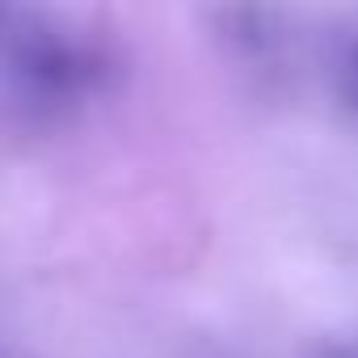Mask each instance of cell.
I'll return each mask as SVG.
<instances>
[{"mask_svg":"<svg viewBox=\"0 0 358 358\" xmlns=\"http://www.w3.org/2000/svg\"><path fill=\"white\" fill-rule=\"evenodd\" d=\"M308 358H358V341H320L308 350Z\"/></svg>","mask_w":358,"mask_h":358,"instance_id":"cell-2","label":"cell"},{"mask_svg":"<svg viewBox=\"0 0 358 358\" xmlns=\"http://www.w3.org/2000/svg\"><path fill=\"white\" fill-rule=\"evenodd\" d=\"M13 64H17L22 89L43 106L76 101L101 76L97 55L89 47L72 43V38H59V30H43V34L22 38L17 51H13Z\"/></svg>","mask_w":358,"mask_h":358,"instance_id":"cell-1","label":"cell"}]
</instances>
